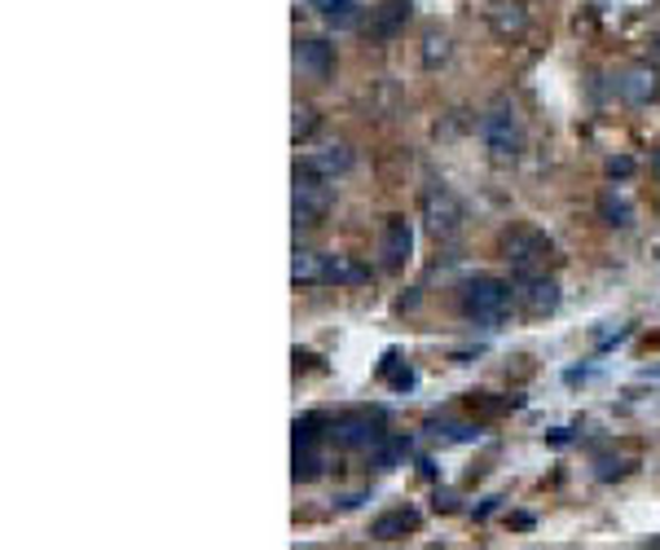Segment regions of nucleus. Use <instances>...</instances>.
Returning a JSON list of instances; mask_svg holds the SVG:
<instances>
[{
  "label": "nucleus",
  "mask_w": 660,
  "mask_h": 550,
  "mask_svg": "<svg viewBox=\"0 0 660 550\" xmlns=\"http://www.w3.org/2000/svg\"><path fill=\"white\" fill-rule=\"evenodd\" d=\"M511 304H516V287L502 282V278H471V282H462V291H458L462 318L484 330L502 327V322L511 318Z\"/></svg>",
  "instance_id": "obj_1"
},
{
  "label": "nucleus",
  "mask_w": 660,
  "mask_h": 550,
  "mask_svg": "<svg viewBox=\"0 0 660 550\" xmlns=\"http://www.w3.org/2000/svg\"><path fill=\"white\" fill-rule=\"evenodd\" d=\"M476 132H480V146L489 150L493 163H511L524 150V128H520V114L511 107V98L489 102L484 114H480V123H476Z\"/></svg>",
  "instance_id": "obj_2"
},
{
  "label": "nucleus",
  "mask_w": 660,
  "mask_h": 550,
  "mask_svg": "<svg viewBox=\"0 0 660 550\" xmlns=\"http://www.w3.org/2000/svg\"><path fill=\"white\" fill-rule=\"evenodd\" d=\"M291 212H296V229H313V224H322L330 212V181L309 177V172H296Z\"/></svg>",
  "instance_id": "obj_3"
},
{
  "label": "nucleus",
  "mask_w": 660,
  "mask_h": 550,
  "mask_svg": "<svg viewBox=\"0 0 660 550\" xmlns=\"http://www.w3.org/2000/svg\"><path fill=\"white\" fill-rule=\"evenodd\" d=\"M379 256H383L388 273H401L410 264V256H414V224L406 217H388L383 238H379Z\"/></svg>",
  "instance_id": "obj_4"
},
{
  "label": "nucleus",
  "mask_w": 660,
  "mask_h": 550,
  "mask_svg": "<svg viewBox=\"0 0 660 550\" xmlns=\"http://www.w3.org/2000/svg\"><path fill=\"white\" fill-rule=\"evenodd\" d=\"M423 217H428V229L437 233V238H449L458 224H462V208H458V199H453V190L449 186H428L423 190Z\"/></svg>",
  "instance_id": "obj_5"
},
{
  "label": "nucleus",
  "mask_w": 660,
  "mask_h": 550,
  "mask_svg": "<svg viewBox=\"0 0 660 550\" xmlns=\"http://www.w3.org/2000/svg\"><path fill=\"white\" fill-rule=\"evenodd\" d=\"M330 437H334V444H343V449H374L388 432L370 414H343V419H334Z\"/></svg>",
  "instance_id": "obj_6"
},
{
  "label": "nucleus",
  "mask_w": 660,
  "mask_h": 550,
  "mask_svg": "<svg viewBox=\"0 0 660 550\" xmlns=\"http://www.w3.org/2000/svg\"><path fill=\"white\" fill-rule=\"evenodd\" d=\"M322 444H318V419L296 423V480H318L322 476Z\"/></svg>",
  "instance_id": "obj_7"
},
{
  "label": "nucleus",
  "mask_w": 660,
  "mask_h": 550,
  "mask_svg": "<svg viewBox=\"0 0 660 550\" xmlns=\"http://www.w3.org/2000/svg\"><path fill=\"white\" fill-rule=\"evenodd\" d=\"M547 256H550V242L542 238V233H533V229H516V233L507 238V260L520 269V278L533 273Z\"/></svg>",
  "instance_id": "obj_8"
},
{
  "label": "nucleus",
  "mask_w": 660,
  "mask_h": 550,
  "mask_svg": "<svg viewBox=\"0 0 660 550\" xmlns=\"http://www.w3.org/2000/svg\"><path fill=\"white\" fill-rule=\"evenodd\" d=\"M296 71L304 80L327 84L330 76H334V44H327V40H300L296 44Z\"/></svg>",
  "instance_id": "obj_9"
},
{
  "label": "nucleus",
  "mask_w": 660,
  "mask_h": 550,
  "mask_svg": "<svg viewBox=\"0 0 660 550\" xmlns=\"http://www.w3.org/2000/svg\"><path fill=\"white\" fill-rule=\"evenodd\" d=\"M348 168H352V150H348V146H322V150H309V154L300 159L296 172H309V177L334 181V177H343Z\"/></svg>",
  "instance_id": "obj_10"
},
{
  "label": "nucleus",
  "mask_w": 660,
  "mask_h": 550,
  "mask_svg": "<svg viewBox=\"0 0 660 550\" xmlns=\"http://www.w3.org/2000/svg\"><path fill=\"white\" fill-rule=\"evenodd\" d=\"M621 98H626V102H634V107H652V102L660 98V71L657 67H648V62L630 67V71L621 76Z\"/></svg>",
  "instance_id": "obj_11"
},
{
  "label": "nucleus",
  "mask_w": 660,
  "mask_h": 550,
  "mask_svg": "<svg viewBox=\"0 0 660 550\" xmlns=\"http://www.w3.org/2000/svg\"><path fill=\"white\" fill-rule=\"evenodd\" d=\"M520 300H524V309L529 313H554L559 309V287H554V278H538V273H524L520 278V291H516Z\"/></svg>",
  "instance_id": "obj_12"
},
{
  "label": "nucleus",
  "mask_w": 660,
  "mask_h": 550,
  "mask_svg": "<svg viewBox=\"0 0 660 550\" xmlns=\"http://www.w3.org/2000/svg\"><path fill=\"white\" fill-rule=\"evenodd\" d=\"M414 529H419V511H414V507H397V511H388V516H379V520L370 524V538L397 542V538H406V533H414Z\"/></svg>",
  "instance_id": "obj_13"
},
{
  "label": "nucleus",
  "mask_w": 660,
  "mask_h": 550,
  "mask_svg": "<svg viewBox=\"0 0 660 550\" xmlns=\"http://www.w3.org/2000/svg\"><path fill=\"white\" fill-rule=\"evenodd\" d=\"M327 269H330V256H322V251H296V260H291L296 287H322L327 282Z\"/></svg>",
  "instance_id": "obj_14"
},
{
  "label": "nucleus",
  "mask_w": 660,
  "mask_h": 550,
  "mask_svg": "<svg viewBox=\"0 0 660 550\" xmlns=\"http://www.w3.org/2000/svg\"><path fill=\"white\" fill-rule=\"evenodd\" d=\"M489 22H493V31H498V36H524L529 13H524L516 0H498V4L489 9Z\"/></svg>",
  "instance_id": "obj_15"
},
{
  "label": "nucleus",
  "mask_w": 660,
  "mask_h": 550,
  "mask_svg": "<svg viewBox=\"0 0 660 550\" xmlns=\"http://www.w3.org/2000/svg\"><path fill=\"white\" fill-rule=\"evenodd\" d=\"M410 18V0H388L379 13H374V22H370V36H379V40H388V36H397V27Z\"/></svg>",
  "instance_id": "obj_16"
},
{
  "label": "nucleus",
  "mask_w": 660,
  "mask_h": 550,
  "mask_svg": "<svg viewBox=\"0 0 660 550\" xmlns=\"http://www.w3.org/2000/svg\"><path fill=\"white\" fill-rule=\"evenodd\" d=\"M327 282H334V287H361V282H370V269H361L352 256H330Z\"/></svg>",
  "instance_id": "obj_17"
},
{
  "label": "nucleus",
  "mask_w": 660,
  "mask_h": 550,
  "mask_svg": "<svg viewBox=\"0 0 660 550\" xmlns=\"http://www.w3.org/2000/svg\"><path fill=\"white\" fill-rule=\"evenodd\" d=\"M309 4H313V9L322 13V18H330V22H339V27L357 18V0H309Z\"/></svg>",
  "instance_id": "obj_18"
},
{
  "label": "nucleus",
  "mask_w": 660,
  "mask_h": 550,
  "mask_svg": "<svg viewBox=\"0 0 660 550\" xmlns=\"http://www.w3.org/2000/svg\"><path fill=\"white\" fill-rule=\"evenodd\" d=\"M444 58H449V36L428 31V36H423V67H440Z\"/></svg>",
  "instance_id": "obj_19"
},
{
  "label": "nucleus",
  "mask_w": 660,
  "mask_h": 550,
  "mask_svg": "<svg viewBox=\"0 0 660 550\" xmlns=\"http://www.w3.org/2000/svg\"><path fill=\"white\" fill-rule=\"evenodd\" d=\"M599 212H603V220H608V224H621V229H626V224H630V217H634V212H630V203H626V199H617V194H603Z\"/></svg>",
  "instance_id": "obj_20"
},
{
  "label": "nucleus",
  "mask_w": 660,
  "mask_h": 550,
  "mask_svg": "<svg viewBox=\"0 0 660 550\" xmlns=\"http://www.w3.org/2000/svg\"><path fill=\"white\" fill-rule=\"evenodd\" d=\"M313 128H318V110H313V107H296V123H291V137H296V141H304V137H309Z\"/></svg>",
  "instance_id": "obj_21"
},
{
  "label": "nucleus",
  "mask_w": 660,
  "mask_h": 550,
  "mask_svg": "<svg viewBox=\"0 0 660 550\" xmlns=\"http://www.w3.org/2000/svg\"><path fill=\"white\" fill-rule=\"evenodd\" d=\"M383 374L392 379V388H414V370H392V357L383 361Z\"/></svg>",
  "instance_id": "obj_22"
},
{
  "label": "nucleus",
  "mask_w": 660,
  "mask_h": 550,
  "mask_svg": "<svg viewBox=\"0 0 660 550\" xmlns=\"http://www.w3.org/2000/svg\"><path fill=\"white\" fill-rule=\"evenodd\" d=\"M630 168H634L630 159H612V163H608V172H612V177H630Z\"/></svg>",
  "instance_id": "obj_23"
},
{
  "label": "nucleus",
  "mask_w": 660,
  "mask_h": 550,
  "mask_svg": "<svg viewBox=\"0 0 660 550\" xmlns=\"http://www.w3.org/2000/svg\"><path fill=\"white\" fill-rule=\"evenodd\" d=\"M652 172H657V177H660V150H657V154H652Z\"/></svg>",
  "instance_id": "obj_24"
}]
</instances>
